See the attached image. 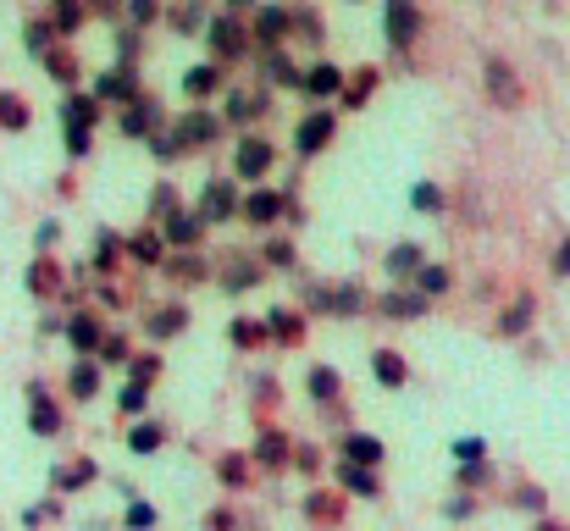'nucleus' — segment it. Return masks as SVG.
<instances>
[{
    "mask_svg": "<svg viewBox=\"0 0 570 531\" xmlns=\"http://www.w3.org/2000/svg\"><path fill=\"white\" fill-rule=\"evenodd\" d=\"M299 89H305L311 100H327V95H338V89H344V72L322 61V67H311V72L299 78Z\"/></svg>",
    "mask_w": 570,
    "mask_h": 531,
    "instance_id": "9",
    "label": "nucleus"
},
{
    "mask_svg": "<svg viewBox=\"0 0 570 531\" xmlns=\"http://www.w3.org/2000/svg\"><path fill=\"white\" fill-rule=\"evenodd\" d=\"M449 288V272L438 266V260H421V272H415V294H443Z\"/></svg>",
    "mask_w": 570,
    "mask_h": 531,
    "instance_id": "27",
    "label": "nucleus"
},
{
    "mask_svg": "<svg viewBox=\"0 0 570 531\" xmlns=\"http://www.w3.org/2000/svg\"><path fill=\"white\" fill-rule=\"evenodd\" d=\"M238 210L255 222V227H266V222H277V216H288V199L283 194H272V188H255L249 199H238Z\"/></svg>",
    "mask_w": 570,
    "mask_h": 531,
    "instance_id": "6",
    "label": "nucleus"
},
{
    "mask_svg": "<svg viewBox=\"0 0 570 531\" xmlns=\"http://www.w3.org/2000/svg\"><path fill=\"white\" fill-rule=\"evenodd\" d=\"M233 167H238V177H266V167H272V145H266V139H244L238 156H233Z\"/></svg>",
    "mask_w": 570,
    "mask_h": 531,
    "instance_id": "8",
    "label": "nucleus"
},
{
    "mask_svg": "<svg viewBox=\"0 0 570 531\" xmlns=\"http://www.w3.org/2000/svg\"><path fill=\"white\" fill-rule=\"evenodd\" d=\"M261 338H266V327H255V322H233V344H238V350H255Z\"/></svg>",
    "mask_w": 570,
    "mask_h": 531,
    "instance_id": "43",
    "label": "nucleus"
},
{
    "mask_svg": "<svg viewBox=\"0 0 570 531\" xmlns=\"http://www.w3.org/2000/svg\"><path fill=\"white\" fill-rule=\"evenodd\" d=\"M128 11H134V22H150V17H156V0H134Z\"/></svg>",
    "mask_w": 570,
    "mask_h": 531,
    "instance_id": "55",
    "label": "nucleus"
},
{
    "mask_svg": "<svg viewBox=\"0 0 570 531\" xmlns=\"http://www.w3.org/2000/svg\"><path fill=\"white\" fill-rule=\"evenodd\" d=\"M83 482H95V460H78V465H61V471H56V488H61V493H78Z\"/></svg>",
    "mask_w": 570,
    "mask_h": 531,
    "instance_id": "26",
    "label": "nucleus"
},
{
    "mask_svg": "<svg viewBox=\"0 0 570 531\" xmlns=\"http://www.w3.org/2000/svg\"><path fill=\"white\" fill-rule=\"evenodd\" d=\"M128 527L150 531V527H156V510H150V504H134V510H128Z\"/></svg>",
    "mask_w": 570,
    "mask_h": 531,
    "instance_id": "48",
    "label": "nucleus"
},
{
    "mask_svg": "<svg viewBox=\"0 0 570 531\" xmlns=\"http://www.w3.org/2000/svg\"><path fill=\"white\" fill-rule=\"evenodd\" d=\"M161 227H167V244H178V249L199 244V233H205V222H199V216H189V210H173Z\"/></svg>",
    "mask_w": 570,
    "mask_h": 531,
    "instance_id": "13",
    "label": "nucleus"
},
{
    "mask_svg": "<svg viewBox=\"0 0 570 531\" xmlns=\"http://www.w3.org/2000/svg\"><path fill=\"white\" fill-rule=\"evenodd\" d=\"M338 482H344L355 499H377V476H372V465H350V460H338Z\"/></svg>",
    "mask_w": 570,
    "mask_h": 531,
    "instance_id": "15",
    "label": "nucleus"
},
{
    "mask_svg": "<svg viewBox=\"0 0 570 531\" xmlns=\"http://www.w3.org/2000/svg\"><path fill=\"white\" fill-rule=\"evenodd\" d=\"M89 6H95V11H117L122 0H89Z\"/></svg>",
    "mask_w": 570,
    "mask_h": 531,
    "instance_id": "58",
    "label": "nucleus"
},
{
    "mask_svg": "<svg viewBox=\"0 0 570 531\" xmlns=\"http://www.w3.org/2000/svg\"><path fill=\"white\" fill-rule=\"evenodd\" d=\"M410 205H415V210H438V205H443V194H438L432 183H415V188H410Z\"/></svg>",
    "mask_w": 570,
    "mask_h": 531,
    "instance_id": "42",
    "label": "nucleus"
},
{
    "mask_svg": "<svg viewBox=\"0 0 570 531\" xmlns=\"http://www.w3.org/2000/svg\"><path fill=\"white\" fill-rule=\"evenodd\" d=\"M454 460L460 465H482L488 460V443L482 437H454Z\"/></svg>",
    "mask_w": 570,
    "mask_h": 531,
    "instance_id": "36",
    "label": "nucleus"
},
{
    "mask_svg": "<svg viewBox=\"0 0 570 531\" xmlns=\"http://www.w3.org/2000/svg\"><path fill=\"white\" fill-rule=\"evenodd\" d=\"M128 249H134V260H145V266H161V238H156V233H139Z\"/></svg>",
    "mask_w": 570,
    "mask_h": 531,
    "instance_id": "33",
    "label": "nucleus"
},
{
    "mask_svg": "<svg viewBox=\"0 0 570 531\" xmlns=\"http://www.w3.org/2000/svg\"><path fill=\"white\" fill-rule=\"evenodd\" d=\"M372 371H377V382H387V387H399V382H404V360H399V354H372Z\"/></svg>",
    "mask_w": 570,
    "mask_h": 531,
    "instance_id": "31",
    "label": "nucleus"
},
{
    "mask_svg": "<svg viewBox=\"0 0 570 531\" xmlns=\"http://www.w3.org/2000/svg\"><path fill=\"white\" fill-rule=\"evenodd\" d=\"M28 426H33L39 437H56V432H61V410H56V399H50L45 387H28Z\"/></svg>",
    "mask_w": 570,
    "mask_h": 531,
    "instance_id": "4",
    "label": "nucleus"
},
{
    "mask_svg": "<svg viewBox=\"0 0 570 531\" xmlns=\"http://www.w3.org/2000/svg\"><path fill=\"white\" fill-rule=\"evenodd\" d=\"M0 122H6V128H28V106H22L17 95H0Z\"/></svg>",
    "mask_w": 570,
    "mask_h": 531,
    "instance_id": "38",
    "label": "nucleus"
},
{
    "mask_svg": "<svg viewBox=\"0 0 570 531\" xmlns=\"http://www.w3.org/2000/svg\"><path fill=\"white\" fill-rule=\"evenodd\" d=\"M45 67H50V78H61V83L78 72V67H72V56H61V50H50V56H45Z\"/></svg>",
    "mask_w": 570,
    "mask_h": 531,
    "instance_id": "47",
    "label": "nucleus"
},
{
    "mask_svg": "<svg viewBox=\"0 0 570 531\" xmlns=\"http://www.w3.org/2000/svg\"><path fill=\"white\" fill-rule=\"evenodd\" d=\"M22 39H28V50H33V56H50V22H28V28H22Z\"/></svg>",
    "mask_w": 570,
    "mask_h": 531,
    "instance_id": "39",
    "label": "nucleus"
},
{
    "mask_svg": "<svg viewBox=\"0 0 570 531\" xmlns=\"http://www.w3.org/2000/svg\"><path fill=\"white\" fill-rule=\"evenodd\" d=\"M255 33H261V45H277V39L288 33V11H277V6H261V17H255Z\"/></svg>",
    "mask_w": 570,
    "mask_h": 531,
    "instance_id": "21",
    "label": "nucleus"
},
{
    "mask_svg": "<svg viewBox=\"0 0 570 531\" xmlns=\"http://www.w3.org/2000/svg\"><path fill=\"white\" fill-rule=\"evenodd\" d=\"M272 333H277V338H283V344H294V338H299V333H305V322H299V316H294V311H272Z\"/></svg>",
    "mask_w": 570,
    "mask_h": 531,
    "instance_id": "34",
    "label": "nucleus"
},
{
    "mask_svg": "<svg viewBox=\"0 0 570 531\" xmlns=\"http://www.w3.org/2000/svg\"><path fill=\"white\" fill-rule=\"evenodd\" d=\"M150 122H156V106H150V100H134V106L122 111V134H128V139H145Z\"/></svg>",
    "mask_w": 570,
    "mask_h": 531,
    "instance_id": "22",
    "label": "nucleus"
},
{
    "mask_svg": "<svg viewBox=\"0 0 570 531\" xmlns=\"http://www.w3.org/2000/svg\"><path fill=\"white\" fill-rule=\"evenodd\" d=\"M150 150H156V156H161V161H173V156H178V150H184V145H178V139H173V134H156V139H150Z\"/></svg>",
    "mask_w": 570,
    "mask_h": 531,
    "instance_id": "49",
    "label": "nucleus"
},
{
    "mask_svg": "<svg viewBox=\"0 0 570 531\" xmlns=\"http://www.w3.org/2000/svg\"><path fill=\"white\" fill-rule=\"evenodd\" d=\"M95 95H100V100H122V106H134V100H139V78H134L128 67H122V72H106Z\"/></svg>",
    "mask_w": 570,
    "mask_h": 531,
    "instance_id": "12",
    "label": "nucleus"
},
{
    "mask_svg": "<svg viewBox=\"0 0 570 531\" xmlns=\"http://www.w3.org/2000/svg\"><path fill=\"white\" fill-rule=\"evenodd\" d=\"M28 288H33V294H50V288H56V272H50V260H39V266L28 272Z\"/></svg>",
    "mask_w": 570,
    "mask_h": 531,
    "instance_id": "45",
    "label": "nucleus"
},
{
    "mask_svg": "<svg viewBox=\"0 0 570 531\" xmlns=\"http://www.w3.org/2000/svg\"><path fill=\"white\" fill-rule=\"evenodd\" d=\"M421 260H426V255H421L415 244H393V249H387V277H415Z\"/></svg>",
    "mask_w": 570,
    "mask_h": 531,
    "instance_id": "20",
    "label": "nucleus"
},
{
    "mask_svg": "<svg viewBox=\"0 0 570 531\" xmlns=\"http://www.w3.org/2000/svg\"><path fill=\"white\" fill-rule=\"evenodd\" d=\"M67 338H72L78 354H95L100 350V322H95V316H72V322H67Z\"/></svg>",
    "mask_w": 570,
    "mask_h": 531,
    "instance_id": "19",
    "label": "nucleus"
},
{
    "mask_svg": "<svg viewBox=\"0 0 570 531\" xmlns=\"http://www.w3.org/2000/svg\"><path fill=\"white\" fill-rule=\"evenodd\" d=\"M173 210H178V194H173V188H156V216L167 222Z\"/></svg>",
    "mask_w": 570,
    "mask_h": 531,
    "instance_id": "51",
    "label": "nucleus"
},
{
    "mask_svg": "<svg viewBox=\"0 0 570 531\" xmlns=\"http://www.w3.org/2000/svg\"><path fill=\"white\" fill-rule=\"evenodd\" d=\"M382 33H387L393 50H410L415 33H421V11H415V0H387V6H382Z\"/></svg>",
    "mask_w": 570,
    "mask_h": 531,
    "instance_id": "1",
    "label": "nucleus"
},
{
    "mask_svg": "<svg viewBox=\"0 0 570 531\" xmlns=\"http://www.w3.org/2000/svg\"><path fill=\"white\" fill-rule=\"evenodd\" d=\"M210 45H216V56H244L249 39H244V28H238L233 17H216V22H210Z\"/></svg>",
    "mask_w": 570,
    "mask_h": 531,
    "instance_id": "11",
    "label": "nucleus"
},
{
    "mask_svg": "<svg viewBox=\"0 0 570 531\" xmlns=\"http://www.w3.org/2000/svg\"><path fill=\"white\" fill-rule=\"evenodd\" d=\"M227 216H238V194H233V183H227V177H216V183H205L199 222H227Z\"/></svg>",
    "mask_w": 570,
    "mask_h": 531,
    "instance_id": "3",
    "label": "nucleus"
},
{
    "mask_svg": "<svg viewBox=\"0 0 570 531\" xmlns=\"http://www.w3.org/2000/svg\"><path fill=\"white\" fill-rule=\"evenodd\" d=\"M316 305H333V316H355L361 311V288L344 283V288H316Z\"/></svg>",
    "mask_w": 570,
    "mask_h": 531,
    "instance_id": "17",
    "label": "nucleus"
},
{
    "mask_svg": "<svg viewBox=\"0 0 570 531\" xmlns=\"http://www.w3.org/2000/svg\"><path fill=\"white\" fill-rule=\"evenodd\" d=\"M128 371H134V382H139V387H150V376L161 371V360H156V354H139V360L128 354Z\"/></svg>",
    "mask_w": 570,
    "mask_h": 531,
    "instance_id": "40",
    "label": "nucleus"
},
{
    "mask_svg": "<svg viewBox=\"0 0 570 531\" xmlns=\"http://www.w3.org/2000/svg\"><path fill=\"white\" fill-rule=\"evenodd\" d=\"M78 22H83V6H78V0H56V28H61V33H72Z\"/></svg>",
    "mask_w": 570,
    "mask_h": 531,
    "instance_id": "41",
    "label": "nucleus"
},
{
    "mask_svg": "<svg viewBox=\"0 0 570 531\" xmlns=\"http://www.w3.org/2000/svg\"><path fill=\"white\" fill-rule=\"evenodd\" d=\"M61 117H67V150H72V156H83V150H89V128H95L100 106H95L89 95H72V100L61 106Z\"/></svg>",
    "mask_w": 570,
    "mask_h": 531,
    "instance_id": "2",
    "label": "nucleus"
},
{
    "mask_svg": "<svg viewBox=\"0 0 570 531\" xmlns=\"http://www.w3.org/2000/svg\"><path fill=\"white\" fill-rule=\"evenodd\" d=\"M117 50H122V61H134L139 56V39L134 33H117Z\"/></svg>",
    "mask_w": 570,
    "mask_h": 531,
    "instance_id": "53",
    "label": "nucleus"
},
{
    "mask_svg": "<svg viewBox=\"0 0 570 531\" xmlns=\"http://www.w3.org/2000/svg\"><path fill=\"white\" fill-rule=\"evenodd\" d=\"M255 454H261V465H288V437H277V432H261L255 437Z\"/></svg>",
    "mask_w": 570,
    "mask_h": 531,
    "instance_id": "25",
    "label": "nucleus"
},
{
    "mask_svg": "<svg viewBox=\"0 0 570 531\" xmlns=\"http://www.w3.org/2000/svg\"><path fill=\"white\" fill-rule=\"evenodd\" d=\"M100 360L106 365H128V338H100Z\"/></svg>",
    "mask_w": 570,
    "mask_h": 531,
    "instance_id": "46",
    "label": "nucleus"
},
{
    "mask_svg": "<svg viewBox=\"0 0 570 531\" xmlns=\"http://www.w3.org/2000/svg\"><path fill=\"white\" fill-rule=\"evenodd\" d=\"M222 476L238 488V482H244V460H222Z\"/></svg>",
    "mask_w": 570,
    "mask_h": 531,
    "instance_id": "54",
    "label": "nucleus"
},
{
    "mask_svg": "<svg viewBox=\"0 0 570 531\" xmlns=\"http://www.w3.org/2000/svg\"><path fill=\"white\" fill-rule=\"evenodd\" d=\"M173 277H184V283H199V277H210V272H205V260H194V255H178V260H173Z\"/></svg>",
    "mask_w": 570,
    "mask_h": 531,
    "instance_id": "44",
    "label": "nucleus"
},
{
    "mask_svg": "<svg viewBox=\"0 0 570 531\" xmlns=\"http://www.w3.org/2000/svg\"><path fill=\"white\" fill-rule=\"evenodd\" d=\"M266 260H272V266H294V249L277 238V244H266Z\"/></svg>",
    "mask_w": 570,
    "mask_h": 531,
    "instance_id": "52",
    "label": "nucleus"
},
{
    "mask_svg": "<svg viewBox=\"0 0 570 531\" xmlns=\"http://www.w3.org/2000/svg\"><path fill=\"white\" fill-rule=\"evenodd\" d=\"M67 387H72V399H95V387H100V365H95V360H78L72 376H67Z\"/></svg>",
    "mask_w": 570,
    "mask_h": 531,
    "instance_id": "23",
    "label": "nucleus"
},
{
    "mask_svg": "<svg viewBox=\"0 0 570 531\" xmlns=\"http://www.w3.org/2000/svg\"><path fill=\"white\" fill-rule=\"evenodd\" d=\"M95 266H100V272H111V266H117V238H111V233L100 238V255H95Z\"/></svg>",
    "mask_w": 570,
    "mask_h": 531,
    "instance_id": "50",
    "label": "nucleus"
},
{
    "mask_svg": "<svg viewBox=\"0 0 570 531\" xmlns=\"http://www.w3.org/2000/svg\"><path fill=\"white\" fill-rule=\"evenodd\" d=\"M117 404H122V415H139V410L150 404V387H139V382H128V387L117 393Z\"/></svg>",
    "mask_w": 570,
    "mask_h": 531,
    "instance_id": "37",
    "label": "nucleus"
},
{
    "mask_svg": "<svg viewBox=\"0 0 570 531\" xmlns=\"http://www.w3.org/2000/svg\"><path fill=\"white\" fill-rule=\"evenodd\" d=\"M216 89H222V72H216V67L184 72V95H189V100H205V95H216Z\"/></svg>",
    "mask_w": 570,
    "mask_h": 531,
    "instance_id": "24",
    "label": "nucleus"
},
{
    "mask_svg": "<svg viewBox=\"0 0 570 531\" xmlns=\"http://www.w3.org/2000/svg\"><path fill=\"white\" fill-rule=\"evenodd\" d=\"M222 283H227L233 294H244V288H255V283H261V266H255V260H233V272H227Z\"/></svg>",
    "mask_w": 570,
    "mask_h": 531,
    "instance_id": "30",
    "label": "nucleus"
},
{
    "mask_svg": "<svg viewBox=\"0 0 570 531\" xmlns=\"http://www.w3.org/2000/svg\"><path fill=\"white\" fill-rule=\"evenodd\" d=\"M426 311V294H382V316L393 322H415Z\"/></svg>",
    "mask_w": 570,
    "mask_h": 531,
    "instance_id": "18",
    "label": "nucleus"
},
{
    "mask_svg": "<svg viewBox=\"0 0 570 531\" xmlns=\"http://www.w3.org/2000/svg\"><path fill=\"white\" fill-rule=\"evenodd\" d=\"M311 393H316L322 404H333V399H338V371H327V365L311 371Z\"/></svg>",
    "mask_w": 570,
    "mask_h": 531,
    "instance_id": "35",
    "label": "nucleus"
},
{
    "mask_svg": "<svg viewBox=\"0 0 570 531\" xmlns=\"http://www.w3.org/2000/svg\"><path fill=\"white\" fill-rule=\"evenodd\" d=\"M150 338H173V333H184L189 327V311L184 305H161V311H150Z\"/></svg>",
    "mask_w": 570,
    "mask_h": 531,
    "instance_id": "14",
    "label": "nucleus"
},
{
    "mask_svg": "<svg viewBox=\"0 0 570 531\" xmlns=\"http://www.w3.org/2000/svg\"><path fill=\"white\" fill-rule=\"evenodd\" d=\"M488 95H493V106H504V111L521 106V83H515V72H510L504 61H488Z\"/></svg>",
    "mask_w": 570,
    "mask_h": 531,
    "instance_id": "7",
    "label": "nucleus"
},
{
    "mask_svg": "<svg viewBox=\"0 0 570 531\" xmlns=\"http://www.w3.org/2000/svg\"><path fill=\"white\" fill-rule=\"evenodd\" d=\"M532 327V299H521V305H510L504 316H499V333L504 338H515V333H527Z\"/></svg>",
    "mask_w": 570,
    "mask_h": 531,
    "instance_id": "28",
    "label": "nucleus"
},
{
    "mask_svg": "<svg viewBox=\"0 0 570 531\" xmlns=\"http://www.w3.org/2000/svg\"><path fill=\"white\" fill-rule=\"evenodd\" d=\"M554 272H560V277H570V238L554 249Z\"/></svg>",
    "mask_w": 570,
    "mask_h": 531,
    "instance_id": "56",
    "label": "nucleus"
},
{
    "mask_svg": "<svg viewBox=\"0 0 570 531\" xmlns=\"http://www.w3.org/2000/svg\"><path fill=\"white\" fill-rule=\"evenodd\" d=\"M128 449H134V454H156V449H161V426H156V421H139V426L128 432Z\"/></svg>",
    "mask_w": 570,
    "mask_h": 531,
    "instance_id": "29",
    "label": "nucleus"
},
{
    "mask_svg": "<svg viewBox=\"0 0 570 531\" xmlns=\"http://www.w3.org/2000/svg\"><path fill=\"white\" fill-rule=\"evenodd\" d=\"M482 482V465H460V488H476Z\"/></svg>",
    "mask_w": 570,
    "mask_h": 531,
    "instance_id": "57",
    "label": "nucleus"
},
{
    "mask_svg": "<svg viewBox=\"0 0 570 531\" xmlns=\"http://www.w3.org/2000/svg\"><path fill=\"white\" fill-rule=\"evenodd\" d=\"M344 460H350V465H377L382 443L372 437V432H350V437H344Z\"/></svg>",
    "mask_w": 570,
    "mask_h": 531,
    "instance_id": "16",
    "label": "nucleus"
},
{
    "mask_svg": "<svg viewBox=\"0 0 570 531\" xmlns=\"http://www.w3.org/2000/svg\"><path fill=\"white\" fill-rule=\"evenodd\" d=\"M333 128H338V122H333L327 111H316V117H305V122H299V134H294V150H299V156H316V150H327V139H333Z\"/></svg>",
    "mask_w": 570,
    "mask_h": 531,
    "instance_id": "5",
    "label": "nucleus"
},
{
    "mask_svg": "<svg viewBox=\"0 0 570 531\" xmlns=\"http://www.w3.org/2000/svg\"><path fill=\"white\" fill-rule=\"evenodd\" d=\"M261 106H266V95H233V100H227V117H233V122H249Z\"/></svg>",
    "mask_w": 570,
    "mask_h": 531,
    "instance_id": "32",
    "label": "nucleus"
},
{
    "mask_svg": "<svg viewBox=\"0 0 570 531\" xmlns=\"http://www.w3.org/2000/svg\"><path fill=\"white\" fill-rule=\"evenodd\" d=\"M216 134H222V122H216V117H205V111H194V117H184V122H178V145H184V150H194V145H210Z\"/></svg>",
    "mask_w": 570,
    "mask_h": 531,
    "instance_id": "10",
    "label": "nucleus"
}]
</instances>
